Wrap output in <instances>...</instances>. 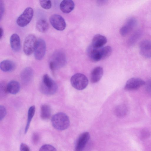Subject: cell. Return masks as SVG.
Instances as JSON below:
<instances>
[{
    "label": "cell",
    "instance_id": "17",
    "mask_svg": "<svg viewBox=\"0 0 151 151\" xmlns=\"http://www.w3.org/2000/svg\"><path fill=\"white\" fill-rule=\"evenodd\" d=\"M75 7L73 1L71 0H64L62 1L60 5L61 11L65 13H69L71 12Z\"/></svg>",
    "mask_w": 151,
    "mask_h": 151
},
{
    "label": "cell",
    "instance_id": "12",
    "mask_svg": "<svg viewBox=\"0 0 151 151\" xmlns=\"http://www.w3.org/2000/svg\"><path fill=\"white\" fill-rule=\"evenodd\" d=\"M137 24V20L134 18H129L120 29V32L121 35L123 36L127 35L134 28Z\"/></svg>",
    "mask_w": 151,
    "mask_h": 151
},
{
    "label": "cell",
    "instance_id": "27",
    "mask_svg": "<svg viewBox=\"0 0 151 151\" xmlns=\"http://www.w3.org/2000/svg\"><path fill=\"white\" fill-rule=\"evenodd\" d=\"M39 3L43 8L48 9H50L52 6V3L50 0H39Z\"/></svg>",
    "mask_w": 151,
    "mask_h": 151
},
{
    "label": "cell",
    "instance_id": "34",
    "mask_svg": "<svg viewBox=\"0 0 151 151\" xmlns=\"http://www.w3.org/2000/svg\"><path fill=\"white\" fill-rule=\"evenodd\" d=\"M20 151H30L28 146L24 143H22L20 146Z\"/></svg>",
    "mask_w": 151,
    "mask_h": 151
},
{
    "label": "cell",
    "instance_id": "35",
    "mask_svg": "<svg viewBox=\"0 0 151 151\" xmlns=\"http://www.w3.org/2000/svg\"><path fill=\"white\" fill-rule=\"evenodd\" d=\"M0 38L1 39L3 36V30L2 28L1 27H0Z\"/></svg>",
    "mask_w": 151,
    "mask_h": 151
},
{
    "label": "cell",
    "instance_id": "33",
    "mask_svg": "<svg viewBox=\"0 0 151 151\" xmlns=\"http://www.w3.org/2000/svg\"><path fill=\"white\" fill-rule=\"evenodd\" d=\"M146 89L147 91L151 94V80H149L146 83H145Z\"/></svg>",
    "mask_w": 151,
    "mask_h": 151
},
{
    "label": "cell",
    "instance_id": "25",
    "mask_svg": "<svg viewBox=\"0 0 151 151\" xmlns=\"http://www.w3.org/2000/svg\"><path fill=\"white\" fill-rule=\"evenodd\" d=\"M112 48L109 46H107L101 48L102 59L108 58L111 53Z\"/></svg>",
    "mask_w": 151,
    "mask_h": 151
},
{
    "label": "cell",
    "instance_id": "6",
    "mask_svg": "<svg viewBox=\"0 0 151 151\" xmlns=\"http://www.w3.org/2000/svg\"><path fill=\"white\" fill-rule=\"evenodd\" d=\"M37 40L33 34H29L26 37L23 44V51L26 55H29L34 52Z\"/></svg>",
    "mask_w": 151,
    "mask_h": 151
},
{
    "label": "cell",
    "instance_id": "10",
    "mask_svg": "<svg viewBox=\"0 0 151 151\" xmlns=\"http://www.w3.org/2000/svg\"><path fill=\"white\" fill-rule=\"evenodd\" d=\"M90 135L88 132H84L79 136L76 142L74 151H83L88 142Z\"/></svg>",
    "mask_w": 151,
    "mask_h": 151
},
{
    "label": "cell",
    "instance_id": "9",
    "mask_svg": "<svg viewBox=\"0 0 151 151\" xmlns=\"http://www.w3.org/2000/svg\"><path fill=\"white\" fill-rule=\"evenodd\" d=\"M145 81L140 78H132L127 81L124 86V89L127 91L136 90L145 85Z\"/></svg>",
    "mask_w": 151,
    "mask_h": 151
},
{
    "label": "cell",
    "instance_id": "8",
    "mask_svg": "<svg viewBox=\"0 0 151 151\" xmlns=\"http://www.w3.org/2000/svg\"><path fill=\"white\" fill-rule=\"evenodd\" d=\"M46 51V44L45 40L39 38L37 40L34 51L35 58L38 60H41L44 56Z\"/></svg>",
    "mask_w": 151,
    "mask_h": 151
},
{
    "label": "cell",
    "instance_id": "1",
    "mask_svg": "<svg viewBox=\"0 0 151 151\" xmlns=\"http://www.w3.org/2000/svg\"><path fill=\"white\" fill-rule=\"evenodd\" d=\"M66 63V56L61 50H57L52 54L50 60L49 67L52 72L64 66Z\"/></svg>",
    "mask_w": 151,
    "mask_h": 151
},
{
    "label": "cell",
    "instance_id": "15",
    "mask_svg": "<svg viewBox=\"0 0 151 151\" xmlns=\"http://www.w3.org/2000/svg\"><path fill=\"white\" fill-rule=\"evenodd\" d=\"M107 42V40L105 37L100 34H97L93 37L91 45L95 48H101Z\"/></svg>",
    "mask_w": 151,
    "mask_h": 151
},
{
    "label": "cell",
    "instance_id": "2",
    "mask_svg": "<svg viewBox=\"0 0 151 151\" xmlns=\"http://www.w3.org/2000/svg\"><path fill=\"white\" fill-rule=\"evenodd\" d=\"M40 90L43 94L52 95L57 90L58 86L56 82L47 74L44 75L40 85Z\"/></svg>",
    "mask_w": 151,
    "mask_h": 151
},
{
    "label": "cell",
    "instance_id": "28",
    "mask_svg": "<svg viewBox=\"0 0 151 151\" xmlns=\"http://www.w3.org/2000/svg\"><path fill=\"white\" fill-rule=\"evenodd\" d=\"M39 151H57V150L52 146L46 144L42 145L40 148Z\"/></svg>",
    "mask_w": 151,
    "mask_h": 151
},
{
    "label": "cell",
    "instance_id": "13",
    "mask_svg": "<svg viewBox=\"0 0 151 151\" xmlns=\"http://www.w3.org/2000/svg\"><path fill=\"white\" fill-rule=\"evenodd\" d=\"M139 50L142 56L151 58V41L146 40L142 41L139 44Z\"/></svg>",
    "mask_w": 151,
    "mask_h": 151
},
{
    "label": "cell",
    "instance_id": "24",
    "mask_svg": "<svg viewBox=\"0 0 151 151\" xmlns=\"http://www.w3.org/2000/svg\"><path fill=\"white\" fill-rule=\"evenodd\" d=\"M35 108L34 106H32L29 108L28 112V117L25 129V133H26L29 129L31 121L34 115Z\"/></svg>",
    "mask_w": 151,
    "mask_h": 151
},
{
    "label": "cell",
    "instance_id": "4",
    "mask_svg": "<svg viewBox=\"0 0 151 151\" xmlns=\"http://www.w3.org/2000/svg\"><path fill=\"white\" fill-rule=\"evenodd\" d=\"M70 83L73 87L79 90L84 89L88 84V80L86 76L81 73H76L71 78Z\"/></svg>",
    "mask_w": 151,
    "mask_h": 151
},
{
    "label": "cell",
    "instance_id": "26",
    "mask_svg": "<svg viewBox=\"0 0 151 151\" xmlns=\"http://www.w3.org/2000/svg\"><path fill=\"white\" fill-rule=\"evenodd\" d=\"M140 36V32L139 31L135 32L129 38V43L132 45L134 43Z\"/></svg>",
    "mask_w": 151,
    "mask_h": 151
},
{
    "label": "cell",
    "instance_id": "5",
    "mask_svg": "<svg viewBox=\"0 0 151 151\" xmlns=\"http://www.w3.org/2000/svg\"><path fill=\"white\" fill-rule=\"evenodd\" d=\"M34 14V11L31 7L27 8L17 18L16 22L19 27H23L28 24L31 20Z\"/></svg>",
    "mask_w": 151,
    "mask_h": 151
},
{
    "label": "cell",
    "instance_id": "3",
    "mask_svg": "<svg viewBox=\"0 0 151 151\" xmlns=\"http://www.w3.org/2000/svg\"><path fill=\"white\" fill-rule=\"evenodd\" d=\"M51 123L53 127L59 130H63L68 128L70 121L68 116L65 113L59 112L54 115L51 119Z\"/></svg>",
    "mask_w": 151,
    "mask_h": 151
},
{
    "label": "cell",
    "instance_id": "18",
    "mask_svg": "<svg viewBox=\"0 0 151 151\" xmlns=\"http://www.w3.org/2000/svg\"><path fill=\"white\" fill-rule=\"evenodd\" d=\"M11 47L14 51L18 52L21 48L20 40L19 36L17 34H13L10 37V39Z\"/></svg>",
    "mask_w": 151,
    "mask_h": 151
},
{
    "label": "cell",
    "instance_id": "20",
    "mask_svg": "<svg viewBox=\"0 0 151 151\" xmlns=\"http://www.w3.org/2000/svg\"><path fill=\"white\" fill-rule=\"evenodd\" d=\"M7 88L8 93L15 94L19 92L20 86L18 82L15 81H12L7 84Z\"/></svg>",
    "mask_w": 151,
    "mask_h": 151
},
{
    "label": "cell",
    "instance_id": "7",
    "mask_svg": "<svg viewBox=\"0 0 151 151\" xmlns=\"http://www.w3.org/2000/svg\"><path fill=\"white\" fill-rule=\"evenodd\" d=\"M50 21L52 26L58 30L63 31L65 28V21L63 17L59 14L52 15L50 18Z\"/></svg>",
    "mask_w": 151,
    "mask_h": 151
},
{
    "label": "cell",
    "instance_id": "23",
    "mask_svg": "<svg viewBox=\"0 0 151 151\" xmlns=\"http://www.w3.org/2000/svg\"><path fill=\"white\" fill-rule=\"evenodd\" d=\"M36 27L39 31L43 33L47 31L48 29L49 24L45 19H41L37 21Z\"/></svg>",
    "mask_w": 151,
    "mask_h": 151
},
{
    "label": "cell",
    "instance_id": "31",
    "mask_svg": "<svg viewBox=\"0 0 151 151\" xmlns=\"http://www.w3.org/2000/svg\"><path fill=\"white\" fill-rule=\"evenodd\" d=\"M32 142L34 144H36L38 142L39 139V136L38 134L36 133H34L32 136Z\"/></svg>",
    "mask_w": 151,
    "mask_h": 151
},
{
    "label": "cell",
    "instance_id": "30",
    "mask_svg": "<svg viewBox=\"0 0 151 151\" xmlns=\"http://www.w3.org/2000/svg\"><path fill=\"white\" fill-rule=\"evenodd\" d=\"M6 114V110L4 106H0V120H2L5 116Z\"/></svg>",
    "mask_w": 151,
    "mask_h": 151
},
{
    "label": "cell",
    "instance_id": "29",
    "mask_svg": "<svg viewBox=\"0 0 151 151\" xmlns=\"http://www.w3.org/2000/svg\"><path fill=\"white\" fill-rule=\"evenodd\" d=\"M0 88L1 96H5L8 93L7 90V85L4 83L2 82L0 84Z\"/></svg>",
    "mask_w": 151,
    "mask_h": 151
},
{
    "label": "cell",
    "instance_id": "11",
    "mask_svg": "<svg viewBox=\"0 0 151 151\" xmlns=\"http://www.w3.org/2000/svg\"><path fill=\"white\" fill-rule=\"evenodd\" d=\"M101 47L95 48L91 45L87 49V54L90 60L93 62H97L102 59Z\"/></svg>",
    "mask_w": 151,
    "mask_h": 151
},
{
    "label": "cell",
    "instance_id": "14",
    "mask_svg": "<svg viewBox=\"0 0 151 151\" xmlns=\"http://www.w3.org/2000/svg\"><path fill=\"white\" fill-rule=\"evenodd\" d=\"M103 68L100 66L94 68L91 72L90 75V80L93 83L98 82L101 79L103 74Z\"/></svg>",
    "mask_w": 151,
    "mask_h": 151
},
{
    "label": "cell",
    "instance_id": "16",
    "mask_svg": "<svg viewBox=\"0 0 151 151\" xmlns=\"http://www.w3.org/2000/svg\"><path fill=\"white\" fill-rule=\"evenodd\" d=\"M33 75V70L30 67H26L22 71L20 77L22 82L24 83H27L32 79Z\"/></svg>",
    "mask_w": 151,
    "mask_h": 151
},
{
    "label": "cell",
    "instance_id": "32",
    "mask_svg": "<svg viewBox=\"0 0 151 151\" xmlns=\"http://www.w3.org/2000/svg\"><path fill=\"white\" fill-rule=\"evenodd\" d=\"M0 19L1 20L2 17H3L4 11V5L3 1H0Z\"/></svg>",
    "mask_w": 151,
    "mask_h": 151
},
{
    "label": "cell",
    "instance_id": "21",
    "mask_svg": "<svg viewBox=\"0 0 151 151\" xmlns=\"http://www.w3.org/2000/svg\"><path fill=\"white\" fill-rule=\"evenodd\" d=\"M128 109L127 106L123 104L117 106L114 109V113L118 117L122 118L125 116L127 114Z\"/></svg>",
    "mask_w": 151,
    "mask_h": 151
},
{
    "label": "cell",
    "instance_id": "22",
    "mask_svg": "<svg viewBox=\"0 0 151 151\" xmlns=\"http://www.w3.org/2000/svg\"><path fill=\"white\" fill-rule=\"evenodd\" d=\"M51 110L50 106L47 104H44L41 107L40 116L44 120L49 119L51 115Z\"/></svg>",
    "mask_w": 151,
    "mask_h": 151
},
{
    "label": "cell",
    "instance_id": "19",
    "mask_svg": "<svg viewBox=\"0 0 151 151\" xmlns=\"http://www.w3.org/2000/svg\"><path fill=\"white\" fill-rule=\"evenodd\" d=\"M15 67L16 65L14 62L10 60H4L0 63V68L4 72L12 71L15 69Z\"/></svg>",
    "mask_w": 151,
    "mask_h": 151
}]
</instances>
